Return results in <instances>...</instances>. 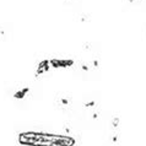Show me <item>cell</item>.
I'll use <instances>...</instances> for the list:
<instances>
[{
	"instance_id": "6da1fadb",
	"label": "cell",
	"mask_w": 146,
	"mask_h": 146,
	"mask_svg": "<svg viewBox=\"0 0 146 146\" xmlns=\"http://www.w3.org/2000/svg\"><path fill=\"white\" fill-rule=\"evenodd\" d=\"M54 107L64 114H69L74 109V97L69 92H59L54 97Z\"/></svg>"
},
{
	"instance_id": "7a4b0ae2",
	"label": "cell",
	"mask_w": 146,
	"mask_h": 146,
	"mask_svg": "<svg viewBox=\"0 0 146 146\" xmlns=\"http://www.w3.org/2000/svg\"><path fill=\"white\" fill-rule=\"evenodd\" d=\"M13 25L11 23H5V25H0V42H6L13 36Z\"/></svg>"
}]
</instances>
